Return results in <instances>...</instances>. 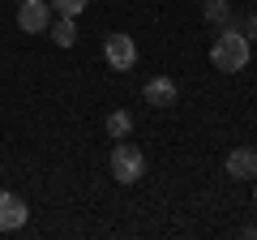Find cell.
Instances as JSON below:
<instances>
[{
  "label": "cell",
  "mask_w": 257,
  "mask_h": 240,
  "mask_svg": "<svg viewBox=\"0 0 257 240\" xmlns=\"http://www.w3.org/2000/svg\"><path fill=\"white\" fill-rule=\"evenodd\" d=\"M240 35H244L248 43H257V13H248V18H244V26H240Z\"/></svg>",
  "instance_id": "obj_12"
},
{
  "label": "cell",
  "mask_w": 257,
  "mask_h": 240,
  "mask_svg": "<svg viewBox=\"0 0 257 240\" xmlns=\"http://www.w3.org/2000/svg\"><path fill=\"white\" fill-rule=\"evenodd\" d=\"M202 18L210 26H231V5L227 0H202Z\"/></svg>",
  "instance_id": "obj_9"
},
{
  "label": "cell",
  "mask_w": 257,
  "mask_h": 240,
  "mask_svg": "<svg viewBox=\"0 0 257 240\" xmlns=\"http://www.w3.org/2000/svg\"><path fill=\"white\" fill-rule=\"evenodd\" d=\"M26 219H30L26 202H22L18 193H5V189H0V231H18Z\"/></svg>",
  "instance_id": "obj_6"
},
{
  "label": "cell",
  "mask_w": 257,
  "mask_h": 240,
  "mask_svg": "<svg viewBox=\"0 0 257 240\" xmlns=\"http://www.w3.org/2000/svg\"><path fill=\"white\" fill-rule=\"evenodd\" d=\"M86 5H90V0H52V9L60 13V18H77Z\"/></svg>",
  "instance_id": "obj_11"
},
{
  "label": "cell",
  "mask_w": 257,
  "mask_h": 240,
  "mask_svg": "<svg viewBox=\"0 0 257 240\" xmlns=\"http://www.w3.org/2000/svg\"><path fill=\"white\" fill-rule=\"evenodd\" d=\"M107 133H111V138H128V133H133V116H128V111H111V116H107Z\"/></svg>",
  "instance_id": "obj_10"
},
{
  "label": "cell",
  "mask_w": 257,
  "mask_h": 240,
  "mask_svg": "<svg viewBox=\"0 0 257 240\" xmlns=\"http://www.w3.org/2000/svg\"><path fill=\"white\" fill-rule=\"evenodd\" d=\"M111 176H116L120 185H138L142 176H146V155H142L133 142L120 138L116 146H111Z\"/></svg>",
  "instance_id": "obj_2"
},
{
  "label": "cell",
  "mask_w": 257,
  "mask_h": 240,
  "mask_svg": "<svg viewBox=\"0 0 257 240\" xmlns=\"http://www.w3.org/2000/svg\"><path fill=\"white\" fill-rule=\"evenodd\" d=\"M18 26L26 30V35H43V30L52 26V5H43V0H22Z\"/></svg>",
  "instance_id": "obj_4"
},
{
  "label": "cell",
  "mask_w": 257,
  "mask_h": 240,
  "mask_svg": "<svg viewBox=\"0 0 257 240\" xmlns=\"http://www.w3.org/2000/svg\"><path fill=\"white\" fill-rule=\"evenodd\" d=\"M210 65L219 69V73H240V69H248V39L240 35L236 22H231V26H223V35L214 39Z\"/></svg>",
  "instance_id": "obj_1"
},
{
  "label": "cell",
  "mask_w": 257,
  "mask_h": 240,
  "mask_svg": "<svg viewBox=\"0 0 257 240\" xmlns=\"http://www.w3.org/2000/svg\"><path fill=\"white\" fill-rule=\"evenodd\" d=\"M47 35H52L56 47H73V43H77V18H60V22H52V26H47Z\"/></svg>",
  "instance_id": "obj_8"
},
{
  "label": "cell",
  "mask_w": 257,
  "mask_h": 240,
  "mask_svg": "<svg viewBox=\"0 0 257 240\" xmlns=\"http://www.w3.org/2000/svg\"><path fill=\"white\" fill-rule=\"evenodd\" d=\"M142 99H146V107H176V99H180V86H176L172 77H150L146 90H142Z\"/></svg>",
  "instance_id": "obj_5"
},
{
  "label": "cell",
  "mask_w": 257,
  "mask_h": 240,
  "mask_svg": "<svg viewBox=\"0 0 257 240\" xmlns=\"http://www.w3.org/2000/svg\"><path fill=\"white\" fill-rule=\"evenodd\" d=\"M227 176L231 180H257V150L253 146H240L227 155Z\"/></svg>",
  "instance_id": "obj_7"
},
{
  "label": "cell",
  "mask_w": 257,
  "mask_h": 240,
  "mask_svg": "<svg viewBox=\"0 0 257 240\" xmlns=\"http://www.w3.org/2000/svg\"><path fill=\"white\" fill-rule=\"evenodd\" d=\"M253 197H257V185H253Z\"/></svg>",
  "instance_id": "obj_13"
},
{
  "label": "cell",
  "mask_w": 257,
  "mask_h": 240,
  "mask_svg": "<svg viewBox=\"0 0 257 240\" xmlns=\"http://www.w3.org/2000/svg\"><path fill=\"white\" fill-rule=\"evenodd\" d=\"M103 60L124 73V69L138 65V43H133L128 35H107V39H103Z\"/></svg>",
  "instance_id": "obj_3"
}]
</instances>
